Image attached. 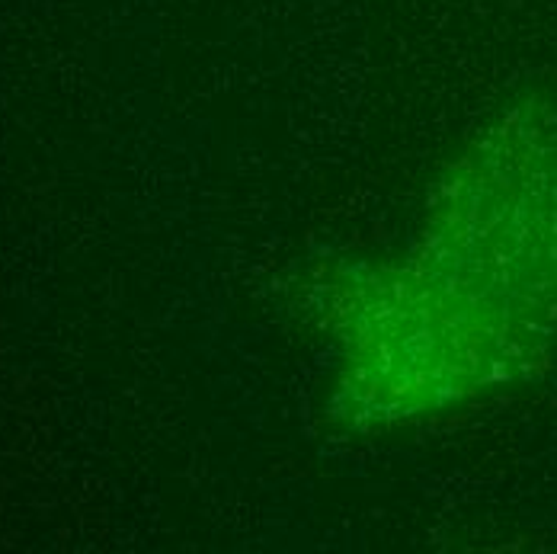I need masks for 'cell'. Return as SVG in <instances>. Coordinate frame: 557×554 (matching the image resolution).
I'll return each instance as SVG.
<instances>
[{
	"label": "cell",
	"instance_id": "1",
	"mask_svg": "<svg viewBox=\"0 0 557 554\" xmlns=\"http://www.w3.org/2000/svg\"><path fill=\"white\" fill-rule=\"evenodd\" d=\"M404 263L336 308L352 423L443 410L525 369L557 324V122L506 119L451 170Z\"/></svg>",
	"mask_w": 557,
	"mask_h": 554
}]
</instances>
